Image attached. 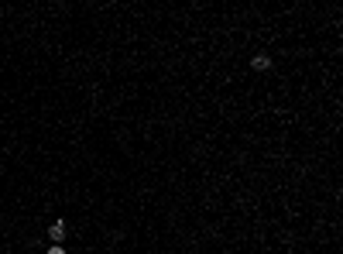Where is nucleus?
Here are the masks:
<instances>
[{
  "instance_id": "nucleus-1",
  "label": "nucleus",
  "mask_w": 343,
  "mask_h": 254,
  "mask_svg": "<svg viewBox=\"0 0 343 254\" xmlns=\"http://www.w3.org/2000/svg\"><path fill=\"white\" fill-rule=\"evenodd\" d=\"M48 237H52V240H65V223H62V220H55V223H52V227H48Z\"/></svg>"
},
{
  "instance_id": "nucleus-2",
  "label": "nucleus",
  "mask_w": 343,
  "mask_h": 254,
  "mask_svg": "<svg viewBox=\"0 0 343 254\" xmlns=\"http://www.w3.org/2000/svg\"><path fill=\"white\" fill-rule=\"evenodd\" d=\"M250 65H254L258 72H265V69H271V55H265V52H261V55H254V59H250Z\"/></svg>"
},
{
  "instance_id": "nucleus-3",
  "label": "nucleus",
  "mask_w": 343,
  "mask_h": 254,
  "mask_svg": "<svg viewBox=\"0 0 343 254\" xmlns=\"http://www.w3.org/2000/svg\"><path fill=\"white\" fill-rule=\"evenodd\" d=\"M48 254H65V251H62V247H48Z\"/></svg>"
}]
</instances>
